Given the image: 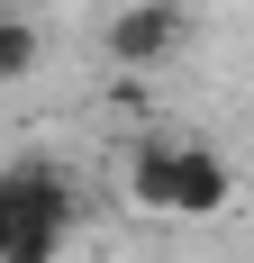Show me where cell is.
I'll return each instance as SVG.
<instances>
[{
  "instance_id": "obj_1",
  "label": "cell",
  "mask_w": 254,
  "mask_h": 263,
  "mask_svg": "<svg viewBox=\"0 0 254 263\" xmlns=\"http://www.w3.org/2000/svg\"><path fill=\"white\" fill-rule=\"evenodd\" d=\"M127 200L154 218H218L236 200V163L209 136H136L127 145Z\"/></svg>"
},
{
  "instance_id": "obj_2",
  "label": "cell",
  "mask_w": 254,
  "mask_h": 263,
  "mask_svg": "<svg viewBox=\"0 0 254 263\" xmlns=\"http://www.w3.org/2000/svg\"><path fill=\"white\" fill-rule=\"evenodd\" d=\"M82 227V182L55 155L0 163V263H55Z\"/></svg>"
},
{
  "instance_id": "obj_3",
  "label": "cell",
  "mask_w": 254,
  "mask_h": 263,
  "mask_svg": "<svg viewBox=\"0 0 254 263\" xmlns=\"http://www.w3.org/2000/svg\"><path fill=\"white\" fill-rule=\"evenodd\" d=\"M191 0H118L109 9V27H100V46H109V64L118 73H154V64H173L182 46H191Z\"/></svg>"
},
{
  "instance_id": "obj_4",
  "label": "cell",
  "mask_w": 254,
  "mask_h": 263,
  "mask_svg": "<svg viewBox=\"0 0 254 263\" xmlns=\"http://www.w3.org/2000/svg\"><path fill=\"white\" fill-rule=\"evenodd\" d=\"M37 64H46V27L27 18V9H9V0H0V91H9V82H27Z\"/></svg>"
}]
</instances>
